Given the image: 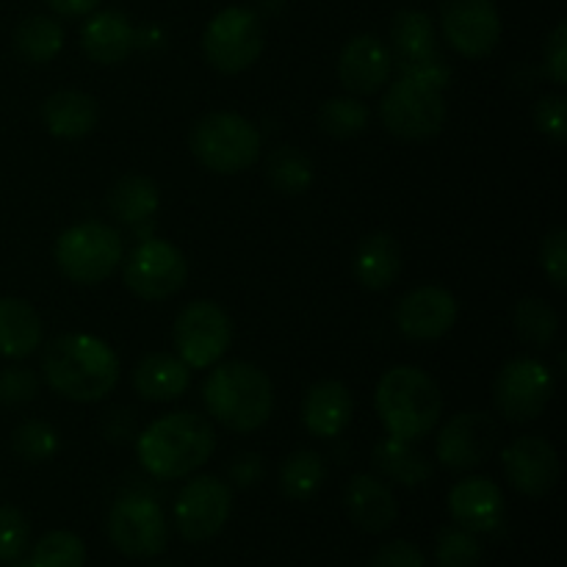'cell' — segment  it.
I'll return each instance as SVG.
<instances>
[{
    "mask_svg": "<svg viewBox=\"0 0 567 567\" xmlns=\"http://www.w3.org/2000/svg\"><path fill=\"white\" fill-rule=\"evenodd\" d=\"M371 567H426V557L415 543L391 540L380 546V551L371 559Z\"/></svg>",
    "mask_w": 567,
    "mask_h": 567,
    "instance_id": "ee69618b",
    "label": "cell"
},
{
    "mask_svg": "<svg viewBox=\"0 0 567 567\" xmlns=\"http://www.w3.org/2000/svg\"><path fill=\"white\" fill-rule=\"evenodd\" d=\"M155 567H164V565H155Z\"/></svg>",
    "mask_w": 567,
    "mask_h": 567,
    "instance_id": "c3c4849f",
    "label": "cell"
},
{
    "mask_svg": "<svg viewBox=\"0 0 567 567\" xmlns=\"http://www.w3.org/2000/svg\"><path fill=\"white\" fill-rule=\"evenodd\" d=\"M172 515L183 540H214L233 515V487L216 476H194L177 493Z\"/></svg>",
    "mask_w": 567,
    "mask_h": 567,
    "instance_id": "4fadbf2b",
    "label": "cell"
},
{
    "mask_svg": "<svg viewBox=\"0 0 567 567\" xmlns=\"http://www.w3.org/2000/svg\"><path fill=\"white\" fill-rule=\"evenodd\" d=\"M496 421L480 410H465V413L449 419L443 430L437 432L435 457L446 471L465 474V471H474L482 463H487L491 454L496 452Z\"/></svg>",
    "mask_w": 567,
    "mask_h": 567,
    "instance_id": "9a60e30c",
    "label": "cell"
},
{
    "mask_svg": "<svg viewBox=\"0 0 567 567\" xmlns=\"http://www.w3.org/2000/svg\"><path fill=\"white\" fill-rule=\"evenodd\" d=\"M374 465L385 480L399 482L404 487H419L430 482L432 463L424 452L399 437H382L374 449Z\"/></svg>",
    "mask_w": 567,
    "mask_h": 567,
    "instance_id": "4316f807",
    "label": "cell"
},
{
    "mask_svg": "<svg viewBox=\"0 0 567 567\" xmlns=\"http://www.w3.org/2000/svg\"><path fill=\"white\" fill-rule=\"evenodd\" d=\"M567 100L563 94H546L540 103L535 105V125L543 136H548L551 142L563 144L567 138V116H565Z\"/></svg>",
    "mask_w": 567,
    "mask_h": 567,
    "instance_id": "b9f144b4",
    "label": "cell"
},
{
    "mask_svg": "<svg viewBox=\"0 0 567 567\" xmlns=\"http://www.w3.org/2000/svg\"><path fill=\"white\" fill-rule=\"evenodd\" d=\"M81 48L97 64H122L136 48V28L122 11H92L81 28Z\"/></svg>",
    "mask_w": 567,
    "mask_h": 567,
    "instance_id": "44dd1931",
    "label": "cell"
},
{
    "mask_svg": "<svg viewBox=\"0 0 567 567\" xmlns=\"http://www.w3.org/2000/svg\"><path fill=\"white\" fill-rule=\"evenodd\" d=\"M11 449L20 460L25 463H48L55 457V452L61 449L59 430L53 424L42 419H28L11 432Z\"/></svg>",
    "mask_w": 567,
    "mask_h": 567,
    "instance_id": "d590c367",
    "label": "cell"
},
{
    "mask_svg": "<svg viewBox=\"0 0 567 567\" xmlns=\"http://www.w3.org/2000/svg\"><path fill=\"white\" fill-rule=\"evenodd\" d=\"M14 48L31 64H48L64 48V28L48 14H31L17 25Z\"/></svg>",
    "mask_w": 567,
    "mask_h": 567,
    "instance_id": "4dcf8cb0",
    "label": "cell"
},
{
    "mask_svg": "<svg viewBox=\"0 0 567 567\" xmlns=\"http://www.w3.org/2000/svg\"><path fill=\"white\" fill-rule=\"evenodd\" d=\"M266 177H269L275 192L286 194V197H299L313 186L316 169L308 153L286 144V147L271 150L269 161H266Z\"/></svg>",
    "mask_w": 567,
    "mask_h": 567,
    "instance_id": "1f68e13d",
    "label": "cell"
},
{
    "mask_svg": "<svg viewBox=\"0 0 567 567\" xmlns=\"http://www.w3.org/2000/svg\"><path fill=\"white\" fill-rule=\"evenodd\" d=\"M343 507H347L349 520L369 535L388 532L399 515V502L391 485H385L374 474H354L349 480L343 491Z\"/></svg>",
    "mask_w": 567,
    "mask_h": 567,
    "instance_id": "ffe728a7",
    "label": "cell"
},
{
    "mask_svg": "<svg viewBox=\"0 0 567 567\" xmlns=\"http://www.w3.org/2000/svg\"><path fill=\"white\" fill-rule=\"evenodd\" d=\"M122 280L127 291L144 302H164L186 286L188 260L175 244L164 238H147L122 260Z\"/></svg>",
    "mask_w": 567,
    "mask_h": 567,
    "instance_id": "30bf717a",
    "label": "cell"
},
{
    "mask_svg": "<svg viewBox=\"0 0 567 567\" xmlns=\"http://www.w3.org/2000/svg\"><path fill=\"white\" fill-rule=\"evenodd\" d=\"M203 402L214 421L233 432H255L275 413V385L247 360L216 363L203 385Z\"/></svg>",
    "mask_w": 567,
    "mask_h": 567,
    "instance_id": "277c9868",
    "label": "cell"
},
{
    "mask_svg": "<svg viewBox=\"0 0 567 567\" xmlns=\"http://www.w3.org/2000/svg\"><path fill=\"white\" fill-rule=\"evenodd\" d=\"M460 305L443 286H419L404 293L393 310L399 332L410 341H437L457 324Z\"/></svg>",
    "mask_w": 567,
    "mask_h": 567,
    "instance_id": "e0dca14e",
    "label": "cell"
},
{
    "mask_svg": "<svg viewBox=\"0 0 567 567\" xmlns=\"http://www.w3.org/2000/svg\"><path fill=\"white\" fill-rule=\"evenodd\" d=\"M515 332H518L520 341H526L529 347L546 349L551 347L554 338L559 332V316L546 299L540 297H524L515 305L513 313Z\"/></svg>",
    "mask_w": 567,
    "mask_h": 567,
    "instance_id": "d6a6232c",
    "label": "cell"
},
{
    "mask_svg": "<svg viewBox=\"0 0 567 567\" xmlns=\"http://www.w3.org/2000/svg\"><path fill=\"white\" fill-rule=\"evenodd\" d=\"M399 78H408V81L421 83V86L446 92L449 81H452V70H449L446 61L435 53V55H426V59L399 61Z\"/></svg>",
    "mask_w": 567,
    "mask_h": 567,
    "instance_id": "ab89813d",
    "label": "cell"
},
{
    "mask_svg": "<svg viewBox=\"0 0 567 567\" xmlns=\"http://www.w3.org/2000/svg\"><path fill=\"white\" fill-rule=\"evenodd\" d=\"M109 540L125 557H158L169 546V524L161 504L150 496H122L109 513Z\"/></svg>",
    "mask_w": 567,
    "mask_h": 567,
    "instance_id": "7c38bea8",
    "label": "cell"
},
{
    "mask_svg": "<svg viewBox=\"0 0 567 567\" xmlns=\"http://www.w3.org/2000/svg\"><path fill=\"white\" fill-rule=\"evenodd\" d=\"M371 111L363 103V97L354 94H341L321 103L319 109V127L332 138H354L369 127Z\"/></svg>",
    "mask_w": 567,
    "mask_h": 567,
    "instance_id": "836d02e7",
    "label": "cell"
},
{
    "mask_svg": "<svg viewBox=\"0 0 567 567\" xmlns=\"http://www.w3.org/2000/svg\"><path fill=\"white\" fill-rule=\"evenodd\" d=\"M161 205L158 186L144 175H125L109 192V208L125 227H138L155 216Z\"/></svg>",
    "mask_w": 567,
    "mask_h": 567,
    "instance_id": "83f0119b",
    "label": "cell"
},
{
    "mask_svg": "<svg viewBox=\"0 0 567 567\" xmlns=\"http://www.w3.org/2000/svg\"><path fill=\"white\" fill-rule=\"evenodd\" d=\"M31 543V524L25 515L11 504L0 507V565H11L22 559Z\"/></svg>",
    "mask_w": 567,
    "mask_h": 567,
    "instance_id": "74e56055",
    "label": "cell"
},
{
    "mask_svg": "<svg viewBox=\"0 0 567 567\" xmlns=\"http://www.w3.org/2000/svg\"><path fill=\"white\" fill-rule=\"evenodd\" d=\"M120 371L114 349L89 332L55 338L42 358V374L50 391L78 404H92L109 396L120 382Z\"/></svg>",
    "mask_w": 567,
    "mask_h": 567,
    "instance_id": "6da1fadb",
    "label": "cell"
},
{
    "mask_svg": "<svg viewBox=\"0 0 567 567\" xmlns=\"http://www.w3.org/2000/svg\"><path fill=\"white\" fill-rule=\"evenodd\" d=\"M393 72V53L374 33H358L349 39L338 59V78L354 97H371L380 92Z\"/></svg>",
    "mask_w": 567,
    "mask_h": 567,
    "instance_id": "ac0fdd59",
    "label": "cell"
},
{
    "mask_svg": "<svg viewBox=\"0 0 567 567\" xmlns=\"http://www.w3.org/2000/svg\"><path fill=\"white\" fill-rule=\"evenodd\" d=\"M172 338H175L177 358L188 369H214L233 343V321L221 305L210 299H194L177 313Z\"/></svg>",
    "mask_w": 567,
    "mask_h": 567,
    "instance_id": "9c48e42d",
    "label": "cell"
},
{
    "mask_svg": "<svg viewBox=\"0 0 567 567\" xmlns=\"http://www.w3.org/2000/svg\"><path fill=\"white\" fill-rule=\"evenodd\" d=\"M354 415L352 391L341 380H321L305 393L302 424L313 437H338Z\"/></svg>",
    "mask_w": 567,
    "mask_h": 567,
    "instance_id": "7402d4cb",
    "label": "cell"
},
{
    "mask_svg": "<svg viewBox=\"0 0 567 567\" xmlns=\"http://www.w3.org/2000/svg\"><path fill=\"white\" fill-rule=\"evenodd\" d=\"M48 3L59 17H86L97 11L103 0H48Z\"/></svg>",
    "mask_w": 567,
    "mask_h": 567,
    "instance_id": "7dc6e473",
    "label": "cell"
},
{
    "mask_svg": "<svg viewBox=\"0 0 567 567\" xmlns=\"http://www.w3.org/2000/svg\"><path fill=\"white\" fill-rule=\"evenodd\" d=\"M188 147L205 169L216 175H238L258 161L264 136L247 116L236 111H214L192 127Z\"/></svg>",
    "mask_w": 567,
    "mask_h": 567,
    "instance_id": "5b68a950",
    "label": "cell"
},
{
    "mask_svg": "<svg viewBox=\"0 0 567 567\" xmlns=\"http://www.w3.org/2000/svg\"><path fill=\"white\" fill-rule=\"evenodd\" d=\"M53 258L66 280L78 286H100L125 260V241L120 230L105 221H81L61 233Z\"/></svg>",
    "mask_w": 567,
    "mask_h": 567,
    "instance_id": "8992f818",
    "label": "cell"
},
{
    "mask_svg": "<svg viewBox=\"0 0 567 567\" xmlns=\"http://www.w3.org/2000/svg\"><path fill=\"white\" fill-rule=\"evenodd\" d=\"M446 114L449 109L443 92L421 86L408 78H399L396 83H391L380 103L385 131L391 136L404 138V142H426V138L437 136L443 131Z\"/></svg>",
    "mask_w": 567,
    "mask_h": 567,
    "instance_id": "ba28073f",
    "label": "cell"
},
{
    "mask_svg": "<svg viewBox=\"0 0 567 567\" xmlns=\"http://www.w3.org/2000/svg\"><path fill=\"white\" fill-rule=\"evenodd\" d=\"M192 385V369L177 354L150 352L133 371V388L147 402H177Z\"/></svg>",
    "mask_w": 567,
    "mask_h": 567,
    "instance_id": "603a6c76",
    "label": "cell"
},
{
    "mask_svg": "<svg viewBox=\"0 0 567 567\" xmlns=\"http://www.w3.org/2000/svg\"><path fill=\"white\" fill-rule=\"evenodd\" d=\"M482 543L480 535L463 529V526H443L435 540V565L437 567H480Z\"/></svg>",
    "mask_w": 567,
    "mask_h": 567,
    "instance_id": "8d00e7d4",
    "label": "cell"
},
{
    "mask_svg": "<svg viewBox=\"0 0 567 567\" xmlns=\"http://www.w3.org/2000/svg\"><path fill=\"white\" fill-rule=\"evenodd\" d=\"M264 42L266 33L258 11L247 6H227L205 28L203 53L214 70L238 75L260 59Z\"/></svg>",
    "mask_w": 567,
    "mask_h": 567,
    "instance_id": "52a82bcc",
    "label": "cell"
},
{
    "mask_svg": "<svg viewBox=\"0 0 567 567\" xmlns=\"http://www.w3.org/2000/svg\"><path fill=\"white\" fill-rule=\"evenodd\" d=\"M391 48L396 61H415L437 53L435 25L419 9H402L391 22Z\"/></svg>",
    "mask_w": 567,
    "mask_h": 567,
    "instance_id": "f1b7e54d",
    "label": "cell"
},
{
    "mask_svg": "<svg viewBox=\"0 0 567 567\" xmlns=\"http://www.w3.org/2000/svg\"><path fill=\"white\" fill-rule=\"evenodd\" d=\"M42 347V319L20 297H0V354L9 360L31 358Z\"/></svg>",
    "mask_w": 567,
    "mask_h": 567,
    "instance_id": "d4e9b609",
    "label": "cell"
},
{
    "mask_svg": "<svg viewBox=\"0 0 567 567\" xmlns=\"http://www.w3.org/2000/svg\"><path fill=\"white\" fill-rule=\"evenodd\" d=\"M504 493L491 476H465L449 491V515L474 535H491L504 524Z\"/></svg>",
    "mask_w": 567,
    "mask_h": 567,
    "instance_id": "d6986e66",
    "label": "cell"
},
{
    "mask_svg": "<svg viewBox=\"0 0 567 567\" xmlns=\"http://www.w3.org/2000/svg\"><path fill=\"white\" fill-rule=\"evenodd\" d=\"M105 435H109V441H114V443L131 441V437H133V415L127 413V410H116V413H111L109 424H105Z\"/></svg>",
    "mask_w": 567,
    "mask_h": 567,
    "instance_id": "bcb514c9",
    "label": "cell"
},
{
    "mask_svg": "<svg viewBox=\"0 0 567 567\" xmlns=\"http://www.w3.org/2000/svg\"><path fill=\"white\" fill-rule=\"evenodd\" d=\"M377 415L391 437L419 443L432 435L443 413L437 382L415 365H393L377 382Z\"/></svg>",
    "mask_w": 567,
    "mask_h": 567,
    "instance_id": "3957f363",
    "label": "cell"
},
{
    "mask_svg": "<svg viewBox=\"0 0 567 567\" xmlns=\"http://www.w3.org/2000/svg\"><path fill=\"white\" fill-rule=\"evenodd\" d=\"M39 396V377L25 365H9L0 371V404L6 408H22Z\"/></svg>",
    "mask_w": 567,
    "mask_h": 567,
    "instance_id": "f35d334b",
    "label": "cell"
},
{
    "mask_svg": "<svg viewBox=\"0 0 567 567\" xmlns=\"http://www.w3.org/2000/svg\"><path fill=\"white\" fill-rule=\"evenodd\" d=\"M216 452V432L205 415L192 410L161 415L136 435V457L155 480H186Z\"/></svg>",
    "mask_w": 567,
    "mask_h": 567,
    "instance_id": "7a4b0ae2",
    "label": "cell"
},
{
    "mask_svg": "<svg viewBox=\"0 0 567 567\" xmlns=\"http://www.w3.org/2000/svg\"><path fill=\"white\" fill-rule=\"evenodd\" d=\"M543 70L548 81L565 86L567 83V22H559L546 42V55H543Z\"/></svg>",
    "mask_w": 567,
    "mask_h": 567,
    "instance_id": "7bdbcfd3",
    "label": "cell"
},
{
    "mask_svg": "<svg viewBox=\"0 0 567 567\" xmlns=\"http://www.w3.org/2000/svg\"><path fill=\"white\" fill-rule=\"evenodd\" d=\"M557 391L551 369L537 358H515L504 365L493 382V404L498 415L513 424H526L546 413Z\"/></svg>",
    "mask_w": 567,
    "mask_h": 567,
    "instance_id": "8fae6325",
    "label": "cell"
},
{
    "mask_svg": "<svg viewBox=\"0 0 567 567\" xmlns=\"http://www.w3.org/2000/svg\"><path fill=\"white\" fill-rule=\"evenodd\" d=\"M327 480V465L316 449H297L280 465V491L291 502H310Z\"/></svg>",
    "mask_w": 567,
    "mask_h": 567,
    "instance_id": "f546056e",
    "label": "cell"
},
{
    "mask_svg": "<svg viewBox=\"0 0 567 567\" xmlns=\"http://www.w3.org/2000/svg\"><path fill=\"white\" fill-rule=\"evenodd\" d=\"M402 271V249L391 233H371L354 252V277L369 291H385Z\"/></svg>",
    "mask_w": 567,
    "mask_h": 567,
    "instance_id": "484cf974",
    "label": "cell"
},
{
    "mask_svg": "<svg viewBox=\"0 0 567 567\" xmlns=\"http://www.w3.org/2000/svg\"><path fill=\"white\" fill-rule=\"evenodd\" d=\"M42 122L50 136L83 138L97 127L100 105L92 94L78 89H61L42 103Z\"/></svg>",
    "mask_w": 567,
    "mask_h": 567,
    "instance_id": "cb8c5ba5",
    "label": "cell"
},
{
    "mask_svg": "<svg viewBox=\"0 0 567 567\" xmlns=\"http://www.w3.org/2000/svg\"><path fill=\"white\" fill-rule=\"evenodd\" d=\"M502 468L509 485L529 498H543L557 487L563 463L551 441L540 435L515 437L502 452Z\"/></svg>",
    "mask_w": 567,
    "mask_h": 567,
    "instance_id": "2e32d148",
    "label": "cell"
},
{
    "mask_svg": "<svg viewBox=\"0 0 567 567\" xmlns=\"http://www.w3.org/2000/svg\"><path fill=\"white\" fill-rule=\"evenodd\" d=\"M540 264L554 288L565 291L567 286V230L557 227L540 244Z\"/></svg>",
    "mask_w": 567,
    "mask_h": 567,
    "instance_id": "60d3db41",
    "label": "cell"
},
{
    "mask_svg": "<svg viewBox=\"0 0 567 567\" xmlns=\"http://www.w3.org/2000/svg\"><path fill=\"white\" fill-rule=\"evenodd\" d=\"M441 28L449 48L463 59H485L502 42V14L493 0H446Z\"/></svg>",
    "mask_w": 567,
    "mask_h": 567,
    "instance_id": "5bb4252c",
    "label": "cell"
},
{
    "mask_svg": "<svg viewBox=\"0 0 567 567\" xmlns=\"http://www.w3.org/2000/svg\"><path fill=\"white\" fill-rule=\"evenodd\" d=\"M86 565V546L75 532L55 529L39 537L31 559L25 567H83Z\"/></svg>",
    "mask_w": 567,
    "mask_h": 567,
    "instance_id": "e575fe53",
    "label": "cell"
},
{
    "mask_svg": "<svg viewBox=\"0 0 567 567\" xmlns=\"http://www.w3.org/2000/svg\"><path fill=\"white\" fill-rule=\"evenodd\" d=\"M227 476L236 487H252L264 480V460L255 452H241L227 465Z\"/></svg>",
    "mask_w": 567,
    "mask_h": 567,
    "instance_id": "f6af8a7d",
    "label": "cell"
}]
</instances>
